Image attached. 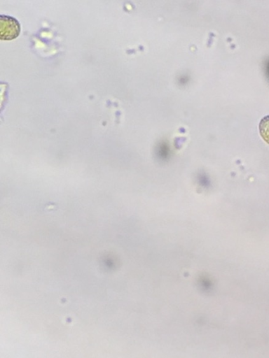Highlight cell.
<instances>
[{
    "label": "cell",
    "instance_id": "6da1fadb",
    "mask_svg": "<svg viewBox=\"0 0 269 358\" xmlns=\"http://www.w3.org/2000/svg\"><path fill=\"white\" fill-rule=\"evenodd\" d=\"M20 31V26L13 17L1 15L0 17V38L1 40H12Z\"/></svg>",
    "mask_w": 269,
    "mask_h": 358
},
{
    "label": "cell",
    "instance_id": "7a4b0ae2",
    "mask_svg": "<svg viewBox=\"0 0 269 358\" xmlns=\"http://www.w3.org/2000/svg\"><path fill=\"white\" fill-rule=\"evenodd\" d=\"M259 132L263 139L269 144V115L260 121Z\"/></svg>",
    "mask_w": 269,
    "mask_h": 358
}]
</instances>
